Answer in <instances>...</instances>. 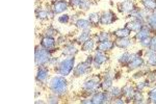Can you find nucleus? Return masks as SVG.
<instances>
[{
  "instance_id": "nucleus-1",
  "label": "nucleus",
  "mask_w": 156,
  "mask_h": 104,
  "mask_svg": "<svg viewBox=\"0 0 156 104\" xmlns=\"http://www.w3.org/2000/svg\"><path fill=\"white\" fill-rule=\"evenodd\" d=\"M67 85H68L67 80L65 77H61V76L53 77L50 81V90L55 95L65 94L67 92Z\"/></svg>"
},
{
  "instance_id": "nucleus-2",
  "label": "nucleus",
  "mask_w": 156,
  "mask_h": 104,
  "mask_svg": "<svg viewBox=\"0 0 156 104\" xmlns=\"http://www.w3.org/2000/svg\"><path fill=\"white\" fill-rule=\"evenodd\" d=\"M50 53L45 48L36 46V66H44L50 61Z\"/></svg>"
},
{
  "instance_id": "nucleus-3",
  "label": "nucleus",
  "mask_w": 156,
  "mask_h": 104,
  "mask_svg": "<svg viewBox=\"0 0 156 104\" xmlns=\"http://www.w3.org/2000/svg\"><path fill=\"white\" fill-rule=\"evenodd\" d=\"M74 63H75V58L72 56L70 58H67L65 61H63L61 64L58 65V68L56 69V72L58 74L63 76H67L71 73V71L73 70Z\"/></svg>"
},
{
  "instance_id": "nucleus-4",
  "label": "nucleus",
  "mask_w": 156,
  "mask_h": 104,
  "mask_svg": "<svg viewBox=\"0 0 156 104\" xmlns=\"http://www.w3.org/2000/svg\"><path fill=\"white\" fill-rule=\"evenodd\" d=\"M93 61H94L93 57H92V56H88L85 61L79 64V65L74 69V75H75L76 77H78V76H81L85 73H86L88 70V68H90V65L93 63Z\"/></svg>"
},
{
  "instance_id": "nucleus-5",
  "label": "nucleus",
  "mask_w": 156,
  "mask_h": 104,
  "mask_svg": "<svg viewBox=\"0 0 156 104\" xmlns=\"http://www.w3.org/2000/svg\"><path fill=\"white\" fill-rule=\"evenodd\" d=\"M99 82H100V79L98 76H93L85 81L83 85V88L88 92H95L99 88Z\"/></svg>"
},
{
  "instance_id": "nucleus-6",
  "label": "nucleus",
  "mask_w": 156,
  "mask_h": 104,
  "mask_svg": "<svg viewBox=\"0 0 156 104\" xmlns=\"http://www.w3.org/2000/svg\"><path fill=\"white\" fill-rule=\"evenodd\" d=\"M111 99V95L109 93H96L95 95L93 96L92 98V103H95V104H100V103H105L108 102V100Z\"/></svg>"
},
{
  "instance_id": "nucleus-7",
  "label": "nucleus",
  "mask_w": 156,
  "mask_h": 104,
  "mask_svg": "<svg viewBox=\"0 0 156 104\" xmlns=\"http://www.w3.org/2000/svg\"><path fill=\"white\" fill-rule=\"evenodd\" d=\"M117 20V17L116 15L113 13L111 11H107V12H104L102 17L100 18V22L101 24L103 25H106V24H111Z\"/></svg>"
},
{
  "instance_id": "nucleus-8",
  "label": "nucleus",
  "mask_w": 156,
  "mask_h": 104,
  "mask_svg": "<svg viewBox=\"0 0 156 104\" xmlns=\"http://www.w3.org/2000/svg\"><path fill=\"white\" fill-rule=\"evenodd\" d=\"M68 9V3L64 0H59V1H56L55 3L52 6V9H53L54 14H61L63 12H65L66 9Z\"/></svg>"
},
{
  "instance_id": "nucleus-9",
  "label": "nucleus",
  "mask_w": 156,
  "mask_h": 104,
  "mask_svg": "<svg viewBox=\"0 0 156 104\" xmlns=\"http://www.w3.org/2000/svg\"><path fill=\"white\" fill-rule=\"evenodd\" d=\"M119 7H120V11L122 13H130L134 9V4L131 0H125L119 4Z\"/></svg>"
},
{
  "instance_id": "nucleus-10",
  "label": "nucleus",
  "mask_w": 156,
  "mask_h": 104,
  "mask_svg": "<svg viewBox=\"0 0 156 104\" xmlns=\"http://www.w3.org/2000/svg\"><path fill=\"white\" fill-rule=\"evenodd\" d=\"M107 61V57H106V55H104L102 53V51H98L97 53H96L95 57H94V66H95L96 69H99L100 68V65L103 63H105V61Z\"/></svg>"
},
{
  "instance_id": "nucleus-11",
  "label": "nucleus",
  "mask_w": 156,
  "mask_h": 104,
  "mask_svg": "<svg viewBox=\"0 0 156 104\" xmlns=\"http://www.w3.org/2000/svg\"><path fill=\"white\" fill-rule=\"evenodd\" d=\"M41 45L43 48L47 49V50H50V49H53L54 46H55V40L51 36H45V38L42 39Z\"/></svg>"
},
{
  "instance_id": "nucleus-12",
  "label": "nucleus",
  "mask_w": 156,
  "mask_h": 104,
  "mask_svg": "<svg viewBox=\"0 0 156 104\" xmlns=\"http://www.w3.org/2000/svg\"><path fill=\"white\" fill-rule=\"evenodd\" d=\"M143 64H144L143 58L137 55L135 57H133L132 59H131L130 63L128 64V69H129V70H134V69L142 67V66H143Z\"/></svg>"
},
{
  "instance_id": "nucleus-13",
  "label": "nucleus",
  "mask_w": 156,
  "mask_h": 104,
  "mask_svg": "<svg viewBox=\"0 0 156 104\" xmlns=\"http://www.w3.org/2000/svg\"><path fill=\"white\" fill-rule=\"evenodd\" d=\"M126 28L129 29L130 31H138L143 28L142 25V21H138V20H135V21H131L128 22L126 24Z\"/></svg>"
},
{
  "instance_id": "nucleus-14",
  "label": "nucleus",
  "mask_w": 156,
  "mask_h": 104,
  "mask_svg": "<svg viewBox=\"0 0 156 104\" xmlns=\"http://www.w3.org/2000/svg\"><path fill=\"white\" fill-rule=\"evenodd\" d=\"M115 47V43L113 42H111V41H104V42H101L100 44L98 45V50L99 51H102V52H104V51H109V50H111V49Z\"/></svg>"
},
{
  "instance_id": "nucleus-15",
  "label": "nucleus",
  "mask_w": 156,
  "mask_h": 104,
  "mask_svg": "<svg viewBox=\"0 0 156 104\" xmlns=\"http://www.w3.org/2000/svg\"><path fill=\"white\" fill-rule=\"evenodd\" d=\"M47 75H48V69L47 68H40L38 70V74H36V80L40 82H44L47 79Z\"/></svg>"
},
{
  "instance_id": "nucleus-16",
  "label": "nucleus",
  "mask_w": 156,
  "mask_h": 104,
  "mask_svg": "<svg viewBox=\"0 0 156 104\" xmlns=\"http://www.w3.org/2000/svg\"><path fill=\"white\" fill-rule=\"evenodd\" d=\"M115 44L120 48H128L131 45V40L128 38H119L116 40Z\"/></svg>"
},
{
  "instance_id": "nucleus-17",
  "label": "nucleus",
  "mask_w": 156,
  "mask_h": 104,
  "mask_svg": "<svg viewBox=\"0 0 156 104\" xmlns=\"http://www.w3.org/2000/svg\"><path fill=\"white\" fill-rule=\"evenodd\" d=\"M137 56V54H130L128 53V52H125L124 54L120 56V58H119V61H120V64H122V65H125V64H129L130 61L132 59L133 57H135Z\"/></svg>"
},
{
  "instance_id": "nucleus-18",
  "label": "nucleus",
  "mask_w": 156,
  "mask_h": 104,
  "mask_svg": "<svg viewBox=\"0 0 156 104\" xmlns=\"http://www.w3.org/2000/svg\"><path fill=\"white\" fill-rule=\"evenodd\" d=\"M75 24H76V26H77V28L82 29V30H88L91 26V22H88V20H85V19L77 20Z\"/></svg>"
},
{
  "instance_id": "nucleus-19",
  "label": "nucleus",
  "mask_w": 156,
  "mask_h": 104,
  "mask_svg": "<svg viewBox=\"0 0 156 104\" xmlns=\"http://www.w3.org/2000/svg\"><path fill=\"white\" fill-rule=\"evenodd\" d=\"M111 85H113V77L110 76V74H107L105 76V79H104L101 86H102L104 91H108L111 88Z\"/></svg>"
},
{
  "instance_id": "nucleus-20",
  "label": "nucleus",
  "mask_w": 156,
  "mask_h": 104,
  "mask_svg": "<svg viewBox=\"0 0 156 104\" xmlns=\"http://www.w3.org/2000/svg\"><path fill=\"white\" fill-rule=\"evenodd\" d=\"M122 94H124L126 97L130 99V98H133V96H134V91H133L132 86L127 85L122 88Z\"/></svg>"
},
{
  "instance_id": "nucleus-21",
  "label": "nucleus",
  "mask_w": 156,
  "mask_h": 104,
  "mask_svg": "<svg viewBox=\"0 0 156 104\" xmlns=\"http://www.w3.org/2000/svg\"><path fill=\"white\" fill-rule=\"evenodd\" d=\"M149 36V30H148L146 27H144L142 28L140 30L137 31V33L135 34V40H137V41H142L145 38H147V36Z\"/></svg>"
},
{
  "instance_id": "nucleus-22",
  "label": "nucleus",
  "mask_w": 156,
  "mask_h": 104,
  "mask_svg": "<svg viewBox=\"0 0 156 104\" xmlns=\"http://www.w3.org/2000/svg\"><path fill=\"white\" fill-rule=\"evenodd\" d=\"M116 36H118V38H127L128 36L130 34V30L127 28H120L118 29V30H116L115 33H113Z\"/></svg>"
},
{
  "instance_id": "nucleus-23",
  "label": "nucleus",
  "mask_w": 156,
  "mask_h": 104,
  "mask_svg": "<svg viewBox=\"0 0 156 104\" xmlns=\"http://www.w3.org/2000/svg\"><path fill=\"white\" fill-rule=\"evenodd\" d=\"M142 3L147 9H156V0H142Z\"/></svg>"
},
{
  "instance_id": "nucleus-24",
  "label": "nucleus",
  "mask_w": 156,
  "mask_h": 104,
  "mask_svg": "<svg viewBox=\"0 0 156 104\" xmlns=\"http://www.w3.org/2000/svg\"><path fill=\"white\" fill-rule=\"evenodd\" d=\"M63 53H64V54H66V55H71V56H73V55H75V54L77 53V49H76L74 46L69 45V46H66V47H65V49H64Z\"/></svg>"
},
{
  "instance_id": "nucleus-25",
  "label": "nucleus",
  "mask_w": 156,
  "mask_h": 104,
  "mask_svg": "<svg viewBox=\"0 0 156 104\" xmlns=\"http://www.w3.org/2000/svg\"><path fill=\"white\" fill-rule=\"evenodd\" d=\"M148 65L156 66V51H149V53H148Z\"/></svg>"
},
{
  "instance_id": "nucleus-26",
  "label": "nucleus",
  "mask_w": 156,
  "mask_h": 104,
  "mask_svg": "<svg viewBox=\"0 0 156 104\" xmlns=\"http://www.w3.org/2000/svg\"><path fill=\"white\" fill-rule=\"evenodd\" d=\"M93 48H94L93 40H88L82 45V51H91V50H93Z\"/></svg>"
},
{
  "instance_id": "nucleus-27",
  "label": "nucleus",
  "mask_w": 156,
  "mask_h": 104,
  "mask_svg": "<svg viewBox=\"0 0 156 104\" xmlns=\"http://www.w3.org/2000/svg\"><path fill=\"white\" fill-rule=\"evenodd\" d=\"M148 23H149L151 28L156 30V12L149 16V18H148Z\"/></svg>"
},
{
  "instance_id": "nucleus-28",
  "label": "nucleus",
  "mask_w": 156,
  "mask_h": 104,
  "mask_svg": "<svg viewBox=\"0 0 156 104\" xmlns=\"http://www.w3.org/2000/svg\"><path fill=\"white\" fill-rule=\"evenodd\" d=\"M88 38H90V33H88V30H86V31H85V33L79 34V36L77 38V42L79 44L85 43V41H88Z\"/></svg>"
},
{
  "instance_id": "nucleus-29",
  "label": "nucleus",
  "mask_w": 156,
  "mask_h": 104,
  "mask_svg": "<svg viewBox=\"0 0 156 104\" xmlns=\"http://www.w3.org/2000/svg\"><path fill=\"white\" fill-rule=\"evenodd\" d=\"M100 18L101 17H99V15L98 14H91L90 15V22L92 24H94V25H97V24L99 23V22H100Z\"/></svg>"
},
{
  "instance_id": "nucleus-30",
  "label": "nucleus",
  "mask_w": 156,
  "mask_h": 104,
  "mask_svg": "<svg viewBox=\"0 0 156 104\" xmlns=\"http://www.w3.org/2000/svg\"><path fill=\"white\" fill-rule=\"evenodd\" d=\"M148 97H149L150 103H156V88H153V90H151L149 92Z\"/></svg>"
},
{
  "instance_id": "nucleus-31",
  "label": "nucleus",
  "mask_w": 156,
  "mask_h": 104,
  "mask_svg": "<svg viewBox=\"0 0 156 104\" xmlns=\"http://www.w3.org/2000/svg\"><path fill=\"white\" fill-rule=\"evenodd\" d=\"M133 100H134V103H143L144 102L143 94L140 93V92H137V93H134V96H133Z\"/></svg>"
},
{
  "instance_id": "nucleus-32",
  "label": "nucleus",
  "mask_w": 156,
  "mask_h": 104,
  "mask_svg": "<svg viewBox=\"0 0 156 104\" xmlns=\"http://www.w3.org/2000/svg\"><path fill=\"white\" fill-rule=\"evenodd\" d=\"M111 97H119L122 94V90H120L119 88H113L109 92Z\"/></svg>"
},
{
  "instance_id": "nucleus-33",
  "label": "nucleus",
  "mask_w": 156,
  "mask_h": 104,
  "mask_svg": "<svg viewBox=\"0 0 156 104\" xmlns=\"http://www.w3.org/2000/svg\"><path fill=\"white\" fill-rule=\"evenodd\" d=\"M36 16H38L39 19H47L48 18V16H51V15L46 11H41V12H39Z\"/></svg>"
},
{
  "instance_id": "nucleus-34",
  "label": "nucleus",
  "mask_w": 156,
  "mask_h": 104,
  "mask_svg": "<svg viewBox=\"0 0 156 104\" xmlns=\"http://www.w3.org/2000/svg\"><path fill=\"white\" fill-rule=\"evenodd\" d=\"M108 33H101L99 36H97V38H98V41H100V42H104V41H107L108 40Z\"/></svg>"
},
{
  "instance_id": "nucleus-35",
  "label": "nucleus",
  "mask_w": 156,
  "mask_h": 104,
  "mask_svg": "<svg viewBox=\"0 0 156 104\" xmlns=\"http://www.w3.org/2000/svg\"><path fill=\"white\" fill-rule=\"evenodd\" d=\"M90 5H91V3H90V1L88 0H82V2H81V4H80V9H88V7H90Z\"/></svg>"
},
{
  "instance_id": "nucleus-36",
  "label": "nucleus",
  "mask_w": 156,
  "mask_h": 104,
  "mask_svg": "<svg viewBox=\"0 0 156 104\" xmlns=\"http://www.w3.org/2000/svg\"><path fill=\"white\" fill-rule=\"evenodd\" d=\"M149 48H150V50L156 51V36H154V38L151 39V43H150Z\"/></svg>"
},
{
  "instance_id": "nucleus-37",
  "label": "nucleus",
  "mask_w": 156,
  "mask_h": 104,
  "mask_svg": "<svg viewBox=\"0 0 156 104\" xmlns=\"http://www.w3.org/2000/svg\"><path fill=\"white\" fill-rule=\"evenodd\" d=\"M150 43H151V39L149 38V36H147V38H145L144 40L140 41V44H142L144 47H149Z\"/></svg>"
},
{
  "instance_id": "nucleus-38",
  "label": "nucleus",
  "mask_w": 156,
  "mask_h": 104,
  "mask_svg": "<svg viewBox=\"0 0 156 104\" xmlns=\"http://www.w3.org/2000/svg\"><path fill=\"white\" fill-rule=\"evenodd\" d=\"M156 82V71H154V72H152V73L150 74L149 75V77H148V83L149 82Z\"/></svg>"
},
{
  "instance_id": "nucleus-39",
  "label": "nucleus",
  "mask_w": 156,
  "mask_h": 104,
  "mask_svg": "<svg viewBox=\"0 0 156 104\" xmlns=\"http://www.w3.org/2000/svg\"><path fill=\"white\" fill-rule=\"evenodd\" d=\"M82 2V0H70V4L73 7H79Z\"/></svg>"
},
{
  "instance_id": "nucleus-40",
  "label": "nucleus",
  "mask_w": 156,
  "mask_h": 104,
  "mask_svg": "<svg viewBox=\"0 0 156 104\" xmlns=\"http://www.w3.org/2000/svg\"><path fill=\"white\" fill-rule=\"evenodd\" d=\"M58 21L61 22V23H68L69 16H68V15H63V16H61L58 18Z\"/></svg>"
},
{
  "instance_id": "nucleus-41",
  "label": "nucleus",
  "mask_w": 156,
  "mask_h": 104,
  "mask_svg": "<svg viewBox=\"0 0 156 104\" xmlns=\"http://www.w3.org/2000/svg\"><path fill=\"white\" fill-rule=\"evenodd\" d=\"M147 85H148V81H146V82H140L137 85V88L138 90H143V88H146Z\"/></svg>"
},
{
  "instance_id": "nucleus-42",
  "label": "nucleus",
  "mask_w": 156,
  "mask_h": 104,
  "mask_svg": "<svg viewBox=\"0 0 156 104\" xmlns=\"http://www.w3.org/2000/svg\"><path fill=\"white\" fill-rule=\"evenodd\" d=\"M48 102L49 103H58V101H57V98L56 97H50L48 100Z\"/></svg>"
},
{
  "instance_id": "nucleus-43",
  "label": "nucleus",
  "mask_w": 156,
  "mask_h": 104,
  "mask_svg": "<svg viewBox=\"0 0 156 104\" xmlns=\"http://www.w3.org/2000/svg\"><path fill=\"white\" fill-rule=\"evenodd\" d=\"M113 103H124V101L122 99H116V100L113 101Z\"/></svg>"
},
{
  "instance_id": "nucleus-44",
  "label": "nucleus",
  "mask_w": 156,
  "mask_h": 104,
  "mask_svg": "<svg viewBox=\"0 0 156 104\" xmlns=\"http://www.w3.org/2000/svg\"><path fill=\"white\" fill-rule=\"evenodd\" d=\"M81 103H92V100H88V99H86V100H82V101H81Z\"/></svg>"
}]
</instances>
